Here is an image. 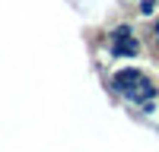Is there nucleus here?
<instances>
[{
  "instance_id": "f257e3e1",
  "label": "nucleus",
  "mask_w": 159,
  "mask_h": 152,
  "mask_svg": "<svg viewBox=\"0 0 159 152\" xmlns=\"http://www.w3.org/2000/svg\"><path fill=\"white\" fill-rule=\"evenodd\" d=\"M111 89L115 92H121L124 98H130L134 105H147V101H153L159 95V89L150 82V79H143V73L140 70H118L111 76Z\"/></svg>"
},
{
  "instance_id": "f03ea898",
  "label": "nucleus",
  "mask_w": 159,
  "mask_h": 152,
  "mask_svg": "<svg viewBox=\"0 0 159 152\" xmlns=\"http://www.w3.org/2000/svg\"><path fill=\"white\" fill-rule=\"evenodd\" d=\"M111 54L115 57H134L137 54V38L130 35L127 25H118L111 32Z\"/></svg>"
},
{
  "instance_id": "7ed1b4c3",
  "label": "nucleus",
  "mask_w": 159,
  "mask_h": 152,
  "mask_svg": "<svg viewBox=\"0 0 159 152\" xmlns=\"http://www.w3.org/2000/svg\"><path fill=\"white\" fill-rule=\"evenodd\" d=\"M156 10H159V3H156V0H140V16H156Z\"/></svg>"
},
{
  "instance_id": "20e7f679",
  "label": "nucleus",
  "mask_w": 159,
  "mask_h": 152,
  "mask_svg": "<svg viewBox=\"0 0 159 152\" xmlns=\"http://www.w3.org/2000/svg\"><path fill=\"white\" fill-rule=\"evenodd\" d=\"M153 41H156V44H159V22H156V25H153Z\"/></svg>"
}]
</instances>
